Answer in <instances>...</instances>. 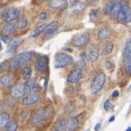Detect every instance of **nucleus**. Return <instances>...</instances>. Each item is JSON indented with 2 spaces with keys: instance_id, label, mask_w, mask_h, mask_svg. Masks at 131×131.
Listing matches in <instances>:
<instances>
[{
  "instance_id": "f257e3e1",
  "label": "nucleus",
  "mask_w": 131,
  "mask_h": 131,
  "mask_svg": "<svg viewBox=\"0 0 131 131\" xmlns=\"http://www.w3.org/2000/svg\"><path fill=\"white\" fill-rule=\"evenodd\" d=\"M31 53L29 52H23L18 54L11 61L10 64V69L12 70H15L21 65L25 64L31 59Z\"/></svg>"
},
{
  "instance_id": "f03ea898",
  "label": "nucleus",
  "mask_w": 131,
  "mask_h": 131,
  "mask_svg": "<svg viewBox=\"0 0 131 131\" xmlns=\"http://www.w3.org/2000/svg\"><path fill=\"white\" fill-rule=\"evenodd\" d=\"M73 62L71 56L66 53H57L54 59V67L55 68H63L67 65H70Z\"/></svg>"
},
{
  "instance_id": "7ed1b4c3",
  "label": "nucleus",
  "mask_w": 131,
  "mask_h": 131,
  "mask_svg": "<svg viewBox=\"0 0 131 131\" xmlns=\"http://www.w3.org/2000/svg\"><path fill=\"white\" fill-rule=\"evenodd\" d=\"M31 90V88L26 85L17 84H15L11 88L10 94L12 98L18 99L23 97L25 94H29Z\"/></svg>"
},
{
  "instance_id": "20e7f679",
  "label": "nucleus",
  "mask_w": 131,
  "mask_h": 131,
  "mask_svg": "<svg viewBox=\"0 0 131 131\" xmlns=\"http://www.w3.org/2000/svg\"><path fill=\"white\" fill-rule=\"evenodd\" d=\"M105 75L103 73H100L95 75L90 86V90L92 94H96L101 90L105 83Z\"/></svg>"
},
{
  "instance_id": "39448f33",
  "label": "nucleus",
  "mask_w": 131,
  "mask_h": 131,
  "mask_svg": "<svg viewBox=\"0 0 131 131\" xmlns=\"http://www.w3.org/2000/svg\"><path fill=\"white\" fill-rule=\"evenodd\" d=\"M90 40V36L87 33H78L73 37L71 44L76 48L83 47L88 43Z\"/></svg>"
},
{
  "instance_id": "423d86ee",
  "label": "nucleus",
  "mask_w": 131,
  "mask_h": 131,
  "mask_svg": "<svg viewBox=\"0 0 131 131\" xmlns=\"http://www.w3.org/2000/svg\"><path fill=\"white\" fill-rule=\"evenodd\" d=\"M19 16V10L14 8H10L6 10L2 13V18L4 21L6 23H10L14 20L17 19Z\"/></svg>"
},
{
  "instance_id": "0eeeda50",
  "label": "nucleus",
  "mask_w": 131,
  "mask_h": 131,
  "mask_svg": "<svg viewBox=\"0 0 131 131\" xmlns=\"http://www.w3.org/2000/svg\"><path fill=\"white\" fill-rule=\"evenodd\" d=\"M122 6L119 2H111L106 6L105 8L106 14H109L110 16H116Z\"/></svg>"
},
{
  "instance_id": "6e6552de",
  "label": "nucleus",
  "mask_w": 131,
  "mask_h": 131,
  "mask_svg": "<svg viewBox=\"0 0 131 131\" xmlns=\"http://www.w3.org/2000/svg\"><path fill=\"white\" fill-rule=\"evenodd\" d=\"M1 39L9 46L8 52H10L14 51L23 41V39H14L9 38V37H4V36H1Z\"/></svg>"
},
{
  "instance_id": "1a4fd4ad",
  "label": "nucleus",
  "mask_w": 131,
  "mask_h": 131,
  "mask_svg": "<svg viewBox=\"0 0 131 131\" xmlns=\"http://www.w3.org/2000/svg\"><path fill=\"white\" fill-rule=\"evenodd\" d=\"M79 126V121L75 117H71L69 119H65L64 130L65 131L75 130Z\"/></svg>"
},
{
  "instance_id": "9d476101",
  "label": "nucleus",
  "mask_w": 131,
  "mask_h": 131,
  "mask_svg": "<svg viewBox=\"0 0 131 131\" xmlns=\"http://www.w3.org/2000/svg\"><path fill=\"white\" fill-rule=\"evenodd\" d=\"M83 75V72L81 69H75L71 71L67 77V80L69 82L74 84L78 82Z\"/></svg>"
},
{
  "instance_id": "9b49d317",
  "label": "nucleus",
  "mask_w": 131,
  "mask_h": 131,
  "mask_svg": "<svg viewBox=\"0 0 131 131\" xmlns=\"http://www.w3.org/2000/svg\"><path fill=\"white\" fill-rule=\"evenodd\" d=\"M48 61L46 57H40L35 63V69L37 72L42 73L45 71L48 68Z\"/></svg>"
},
{
  "instance_id": "f8f14e48",
  "label": "nucleus",
  "mask_w": 131,
  "mask_h": 131,
  "mask_svg": "<svg viewBox=\"0 0 131 131\" xmlns=\"http://www.w3.org/2000/svg\"><path fill=\"white\" fill-rule=\"evenodd\" d=\"M99 56V50L95 47L90 48L86 52V57L88 59V61H90L92 63H94L98 59Z\"/></svg>"
},
{
  "instance_id": "ddd939ff",
  "label": "nucleus",
  "mask_w": 131,
  "mask_h": 131,
  "mask_svg": "<svg viewBox=\"0 0 131 131\" xmlns=\"http://www.w3.org/2000/svg\"><path fill=\"white\" fill-rule=\"evenodd\" d=\"M46 117V112L44 110H39L33 115L32 122L34 124H37L42 122Z\"/></svg>"
},
{
  "instance_id": "4468645a",
  "label": "nucleus",
  "mask_w": 131,
  "mask_h": 131,
  "mask_svg": "<svg viewBox=\"0 0 131 131\" xmlns=\"http://www.w3.org/2000/svg\"><path fill=\"white\" fill-rule=\"evenodd\" d=\"M39 100V96L37 94H31L25 97L23 99V104L24 105H30L37 103Z\"/></svg>"
},
{
  "instance_id": "2eb2a0df",
  "label": "nucleus",
  "mask_w": 131,
  "mask_h": 131,
  "mask_svg": "<svg viewBox=\"0 0 131 131\" xmlns=\"http://www.w3.org/2000/svg\"><path fill=\"white\" fill-rule=\"evenodd\" d=\"M131 41L130 39L127 41L124 50V59L126 64H131Z\"/></svg>"
},
{
  "instance_id": "dca6fc26",
  "label": "nucleus",
  "mask_w": 131,
  "mask_h": 131,
  "mask_svg": "<svg viewBox=\"0 0 131 131\" xmlns=\"http://www.w3.org/2000/svg\"><path fill=\"white\" fill-rule=\"evenodd\" d=\"M114 43L111 41H107L104 43V44L102 46L101 54L107 55L110 54L114 50Z\"/></svg>"
},
{
  "instance_id": "f3484780",
  "label": "nucleus",
  "mask_w": 131,
  "mask_h": 131,
  "mask_svg": "<svg viewBox=\"0 0 131 131\" xmlns=\"http://www.w3.org/2000/svg\"><path fill=\"white\" fill-rule=\"evenodd\" d=\"M10 122V116L6 113L0 114V129H3L8 126Z\"/></svg>"
},
{
  "instance_id": "a211bd4d",
  "label": "nucleus",
  "mask_w": 131,
  "mask_h": 131,
  "mask_svg": "<svg viewBox=\"0 0 131 131\" xmlns=\"http://www.w3.org/2000/svg\"><path fill=\"white\" fill-rule=\"evenodd\" d=\"M130 12V10L129 8H128L127 7H122L118 13L116 15V18L118 21L124 22V19H125L126 16H127L128 13Z\"/></svg>"
},
{
  "instance_id": "6ab92c4d",
  "label": "nucleus",
  "mask_w": 131,
  "mask_h": 131,
  "mask_svg": "<svg viewBox=\"0 0 131 131\" xmlns=\"http://www.w3.org/2000/svg\"><path fill=\"white\" fill-rule=\"evenodd\" d=\"M16 29V25L14 24L8 23L6 24V25H4V27L2 28V31L6 35H10V34L14 33Z\"/></svg>"
},
{
  "instance_id": "aec40b11",
  "label": "nucleus",
  "mask_w": 131,
  "mask_h": 131,
  "mask_svg": "<svg viewBox=\"0 0 131 131\" xmlns=\"http://www.w3.org/2000/svg\"><path fill=\"white\" fill-rule=\"evenodd\" d=\"M12 80V78L11 75L8 74H5L2 75V77H0V84L4 87H7L10 85Z\"/></svg>"
},
{
  "instance_id": "412c9836",
  "label": "nucleus",
  "mask_w": 131,
  "mask_h": 131,
  "mask_svg": "<svg viewBox=\"0 0 131 131\" xmlns=\"http://www.w3.org/2000/svg\"><path fill=\"white\" fill-rule=\"evenodd\" d=\"M47 27H48V24H46V25H43L40 26V27H38L36 28L34 31H33L31 33L29 37H36V36H37V35H39V34H41L42 32L44 31L45 30H46Z\"/></svg>"
},
{
  "instance_id": "4be33fe9",
  "label": "nucleus",
  "mask_w": 131,
  "mask_h": 131,
  "mask_svg": "<svg viewBox=\"0 0 131 131\" xmlns=\"http://www.w3.org/2000/svg\"><path fill=\"white\" fill-rule=\"evenodd\" d=\"M85 8H86V4L80 2H79L78 4H76L72 7H70L71 10L74 13H79V12H82L85 9Z\"/></svg>"
},
{
  "instance_id": "5701e85b",
  "label": "nucleus",
  "mask_w": 131,
  "mask_h": 131,
  "mask_svg": "<svg viewBox=\"0 0 131 131\" xmlns=\"http://www.w3.org/2000/svg\"><path fill=\"white\" fill-rule=\"evenodd\" d=\"M66 0H50L49 6L52 8L57 9L62 7L65 4Z\"/></svg>"
},
{
  "instance_id": "b1692460",
  "label": "nucleus",
  "mask_w": 131,
  "mask_h": 131,
  "mask_svg": "<svg viewBox=\"0 0 131 131\" xmlns=\"http://www.w3.org/2000/svg\"><path fill=\"white\" fill-rule=\"evenodd\" d=\"M111 34V31L109 28L105 27L101 29L98 33V37L99 39H105Z\"/></svg>"
},
{
  "instance_id": "393cba45",
  "label": "nucleus",
  "mask_w": 131,
  "mask_h": 131,
  "mask_svg": "<svg viewBox=\"0 0 131 131\" xmlns=\"http://www.w3.org/2000/svg\"><path fill=\"white\" fill-rule=\"evenodd\" d=\"M20 74L23 76L24 80H28L29 78H31L32 74V70L29 67H25L20 71Z\"/></svg>"
},
{
  "instance_id": "a878e982",
  "label": "nucleus",
  "mask_w": 131,
  "mask_h": 131,
  "mask_svg": "<svg viewBox=\"0 0 131 131\" xmlns=\"http://www.w3.org/2000/svg\"><path fill=\"white\" fill-rule=\"evenodd\" d=\"M65 119H61L55 124L54 130L57 131H63L64 130Z\"/></svg>"
},
{
  "instance_id": "bb28decb",
  "label": "nucleus",
  "mask_w": 131,
  "mask_h": 131,
  "mask_svg": "<svg viewBox=\"0 0 131 131\" xmlns=\"http://www.w3.org/2000/svg\"><path fill=\"white\" fill-rule=\"evenodd\" d=\"M113 108H114V105L110 101V100H107L104 103V109L108 112L112 110Z\"/></svg>"
},
{
  "instance_id": "cd10ccee",
  "label": "nucleus",
  "mask_w": 131,
  "mask_h": 131,
  "mask_svg": "<svg viewBox=\"0 0 131 131\" xmlns=\"http://www.w3.org/2000/svg\"><path fill=\"white\" fill-rule=\"evenodd\" d=\"M7 130L8 131H16L17 129L18 126L16 123H9V124L7 126Z\"/></svg>"
},
{
  "instance_id": "c85d7f7f",
  "label": "nucleus",
  "mask_w": 131,
  "mask_h": 131,
  "mask_svg": "<svg viewBox=\"0 0 131 131\" xmlns=\"http://www.w3.org/2000/svg\"><path fill=\"white\" fill-rule=\"evenodd\" d=\"M58 31L57 29H48V31L46 33V38H49L50 37H52L53 35L56 34Z\"/></svg>"
},
{
  "instance_id": "c756f323",
  "label": "nucleus",
  "mask_w": 131,
  "mask_h": 131,
  "mask_svg": "<svg viewBox=\"0 0 131 131\" xmlns=\"http://www.w3.org/2000/svg\"><path fill=\"white\" fill-rule=\"evenodd\" d=\"M27 20L26 19H22L20 20L18 23V27L20 28V29H23V28H25V27H27Z\"/></svg>"
},
{
  "instance_id": "7c9ffc66",
  "label": "nucleus",
  "mask_w": 131,
  "mask_h": 131,
  "mask_svg": "<svg viewBox=\"0 0 131 131\" xmlns=\"http://www.w3.org/2000/svg\"><path fill=\"white\" fill-rule=\"evenodd\" d=\"M27 80V82H26L25 85L31 88L32 86H33V84H35V82H36V79L34 78H29L28 80Z\"/></svg>"
},
{
  "instance_id": "2f4dec72",
  "label": "nucleus",
  "mask_w": 131,
  "mask_h": 131,
  "mask_svg": "<svg viewBox=\"0 0 131 131\" xmlns=\"http://www.w3.org/2000/svg\"><path fill=\"white\" fill-rule=\"evenodd\" d=\"M76 66L78 67H79V69L82 68V67H84L86 66V62H85V60L84 59H80V61L76 63Z\"/></svg>"
},
{
  "instance_id": "473e14b6",
  "label": "nucleus",
  "mask_w": 131,
  "mask_h": 131,
  "mask_svg": "<svg viewBox=\"0 0 131 131\" xmlns=\"http://www.w3.org/2000/svg\"><path fill=\"white\" fill-rule=\"evenodd\" d=\"M105 68L107 70H111L114 67V65L112 62H110V61H106L105 63Z\"/></svg>"
},
{
  "instance_id": "72a5a7b5",
  "label": "nucleus",
  "mask_w": 131,
  "mask_h": 131,
  "mask_svg": "<svg viewBox=\"0 0 131 131\" xmlns=\"http://www.w3.org/2000/svg\"><path fill=\"white\" fill-rule=\"evenodd\" d=\"M125 72L128 75L131 74V64H126L125 65Z\"/></svg>"
},
{
  "instance_id": "f704fd0d",
  "label": "nucleus",
  "mask_w": 131,
  "mask_h": 131,
  "mask_svg": "<svg viewBox=\"0 0 131 131\" xmlns=\"http://www.w3.org/2000/svg\"><path fill=\"white\" fill-rule=\"evenodd\" d=\"M48 18V14L46 12H43L41 13L39 16H38V19L40 20H44L47 19Z\"/></svg>"
},
{
  "instance_id": "c9c22d12",
  "label": "nucleus",
  "mask_w": 131,
  "mask_h": 131,
  "mask_svg": "<svg viewBox=\"0 0 131 131\" xmlns=\"http://www.w3.org/2000/svg\"><path fill=\"white\" fill-rule=\"evenodd\" d=\"M99 12L97 10H92L90 12V16L92 18H96L98 16Z\"/></svg>"
},
{
  "instance_id": "e433bc0d",
  "label": "nucleus",
  "mask_w": 131,
  "mask_h": 131,
  "mask_svg": "<svg viewBox=\"0 0 131 131\" xmlns=\"http://www.w3.org/2000/svg\"><path fill=\"white\" fill-rule=\"evenodd\" d=\"M31 88H33V90H39L40 88H41V86H40V85H39V84L35 83V84H33V86H32Z\"/></svg>"
},
{
  "instance_id": "4c0bfd02",
  "label": "nucleus",
  "mask_w": 131,
  "mask_h": 131,
  "mask_svg": "<svg viewBox=\"0 0 131 131\" xmlns=\"http://www.w3.org/2000/svg\"><path fill=\"white\" fill-rule=\"evenodd\" d=\"M80 2V0H69V4H70V7H72L76 4H78Z\"/></svg>"
},
{
  "instance_id": "58836bf2",
  "label": "nucleus",
  "mask_w": 131,
  "mask_h": 131,
  "mask_svg": "<svg viewBox=\"0 0 131 131\" xmlns=\"http://www.w3.org/2000/svg\"><path fill=\"white\" fill-rule=\"evenodd\" d=\"M119 91L118 90H114V92H112V97H117V96H119Z\"/></svg>"
},
{
  "instance_id": "ea45409f",
  "label": "nucleus",
  "mask_w": 131,
  "mask_h": 131,
  "mask_svg": "<svg viewBox=\"0 0 131 131\" xmlns=\"http://www.w3.org/2000/svg\"><path fill=\"white\" fill-rule=\"evenodd\" d=\"M100 127H101V124L98 123L96 126H95V127H94V130H99Z\"/></svg>"
},
{
  "instance_id": "a19ab883",
  "label": "nucleus",
  "mask_w": 131,
  "mask_h": 131,
  "mask_svg": "<svg viewBox=\"0 0 131 131\" xmlns=\"http://www.w3.org/2000/svg\"><path fill=\"white\" fill-rule=\"evenodd\" d=\"M96 0H86V2H88V4H92V3H94V2H96Z\"/></svg>"
},
{
  "instance_id": "79ce46f5",
  "label": "nucleus",
  "mask_w": 131,
  "mask_h": 131,
  "mask_svg": "<svg viewBox=\"0 0 131 131\" xmlns=\"http://www.w3.org/2000/svg\"><path fill=\"white\" fill-rule=\"evenodd\" d=\"M47 82H48V78L45 80V83H44V87H45V90H46L47 88Z\"/></svg>"
},
{
  "instance_id": "37998d69",
  "label": "nucleus",
  "mask_w": 131,
  "mask_h": 131,
  "mask_svg": "<svg viewBox=\"0 0 131 131\" xmlns=\"http://www.w3.org/2000/svg\"><path fill=\"white\" fill-rule=\"evenodd\" d=\"M114 119H115V117H114V116H112V117H110L109 122H112L114 121Z\"/></svg>"
},
{
  "instance_id": "c03bdc74",
  "label": "nucleus",
  "mask_w": 131,
  "mask_h": 131,
  "mask_svg": "<svg viewBox=\"0 0 131 131\" xmlns=\"http://www.w3.org/2000/svg\"><path fill=\"white\" fill-rule=\"evenodd\" d=\"M2 43H1V41H0V50H2Z\"/></svg>"
},
{
  "instance_id": "a18cd8bd",
  "label": "nucleus",
  "mask_w": 131,
  "mask_h": 131,
  "mask_svg": "<svg viewBox=\"0 0 131 131\" xmlns=\"http://www.w3.org/2000/svg\"><path fill=\"white\" fill-rule=\"evenodd\" d=\"M131 128L130 127H128V128H127V129H126V130H127V131H130L131 130Z\"/></svg>"
}]
</instances>
